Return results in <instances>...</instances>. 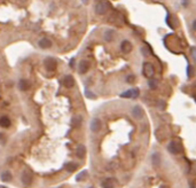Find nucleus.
<instances>
[{
    "label": "nucleus",
    "mask_w": 196,
    "mask_h": 188,
    "mask_svg": "<svg viewBox=\"0 0 196 188\" xmlns=\"http://www.w3.org/2000/svg\"><path fill=\"white\" fill-rule=\"evenodd\" d=\"M110 8V4L108 1H99L95 6V12L99 15H105Z\"/></svg>",
    "instance_id": "nucleus-1"
},
{
    "label": "nucleus",
    "mask_w": 196,
    "mask_h": 188,
    "mask_svg": "<svg viewBox=\"0 0 196 188\" xmlns=\"http://www.w3.org/2000/svg\"><path fill=\"white\" fill-rule=\"evenodd\" d=\"M142 72H144V75L147 77V78H153V76H154V74H155V68L154 66L151 64V63H149V62H146L144 64V69H142Z\"/></svg>",
    "instance_id": "nucleus-2"
},
{
    "label": "nucleus",
    "mask_w": 196,
    "mask_h": 188,
    "mask_svg": "<svg viewBox=\"0 0 196 188\" xmlns=\"http://www.w3.org/2000/svg\"><path fill=\"white\" fill-rule=\"evenodd\" d=\"M44 66L46 68V70L48 71H54L57 67V62L55 61V59L53 57H46L44 61Z\"/></svg>",
    "instance_id": "nucleus-3"
},
{
    "label": "nucleus",
    "mask_w": 196,
    "mask_h": 188,
    "mask_svg": "<svg viewBox=\"0 0 196 188\" xmlns=\"http://www.w3.org/2000/svg\"><path fill=\"white\" fill-rule=\"evenodd\" d=\"M168 150L170 151L171 154L177 155V154H179L181 151V146H180V143L178 141H171L169 143V146H168Z\"/></svg>",
    "instance_id": "nucleus-4"
},
{
    "label": "nucleus",
    "mask_w": 196,
    "mask_h": 188,
    "mask_svg": "<svg viewBox=\"0 0 196 188\" xmlns=\"http://www.w3.org/2000/svg\"><path fill=\"white\" fill-rule=\"evenodd\" d=\"M139 94H140V91H139V88L134 87V88H131V90H129V91H126V92L122 93V94H120V96H122V98H130V99H137V98L139 96Z\"/></svg>",
    "instance_id": "nucleus-5"
},
{
    "label": "nucleus",
    "mask_w": 196,
    "mask_h": 188,
    "mask_svg": "<svg viewBox=\"0 0 196 188\" xmlns=\"http://www.w3.org/2000/svg\"><path fill=\"white\" fill-rule=\"evenodd\" d=\"M132 116L135 118V119H141L144 117V110L140 106H135V107L132 109Z\"/></svg>",
    "instance_id": "nucleus-6"
},
{
    "label": "nucleus",
    "mask_w": 196,
    "mask_h": 188,
    "mask_svg": "<svg viewBox=\"0 0 196 188\" xmlns=\"http://www.w3.org/2000/svg\"><path fill=\"white\" fill-rule=\"evenodd\" d=\"M90 126H91V130L93 131V132H99V131L101 130L102 124H101V121H100L99 118H93V119L91 121Z\"/></svg>",
    "instance_id": "nucleus-7"
},
{
    "label": "nucleus",
    "mask_w": 196,
    "mask_h": 188,
    "mask_svg": "<svg viewBox=\"0 0 196 188\" xmlns=\"http://www.w3.org/2000/svg\"><path fill=\"white\" fill-rule=\"evenodd\" d=\"M132 48H133V46H132V44H131L129 40L122 41V44H120V49H122L123 53L129 54L131 51H132Z\"/></svg>",
    "instance_id": "nucleus-8"
},
{
    "label": "nucleus",
    "mask_w": 196,
    "mask_h": 188,
    "mask_svg": "<svg viewBox=\"0 0 196 188\" xmlns=\"http://www.w3.org/2000/svg\"><path fill=\"white\" fill-rule=\"evenodd\" d=\"M63 85H64L67 88L74 87V85H75V79H74V77L70 76V75L64 76V78H63Z\"/></svg>",
    "instance_id": "nucleus-9"
},
{
    "label": "nucleus",
    "mask_w": 196,
    "mask_h": 188,
    "mask_svg": "<svg viewBox=\"0 0 196 188\" xmlns=\"http://www.w3.org/2000/svg\"><path fill=\"white\" fill-rule=\"evenodd\" d=\"M22 182L25 186L31 185V182H32V175L30 172H28V171H24L23 175H22Z\"/></svg>",
    "instance_id": "nucleus-10"
},
{
    "label": "nucleus",
    "mask_w": 196,
    "mask_h": 188,
    "mask_svg": "<svg viewBox=\"0 0 196 188\" xmlns=\"http://www.w3.org/2000/svg\"><path fill=\"white\" fill-rule=\"evenodd\" d=\"M90 69V62L86 61V60H83L80 63H79V72L80 74H86Z\"/></svg>",
    "instance_id": "nucleus-11"
},
{
    "label": "nucleus",
    "mask_w": 196,
    "mask_h": 188,
    "mask_svg": "<svg viewBox=\"0 0 196 188\" xmlns=\"http://www.w3.org/2000/svg\"><path fill=\"white\" fill-rule=\"evenodd\" d=\"M76 155H77V157H79V158H84L85 155H86V148H85V146H83V145L78 146L77 150H76Z\"/></svg>",
    "instance_id": "nucleus-12"
},
{
    "label": "nucleus",
    "mask_w": 196,
    "mask_h": 188,
    "mask_svg": "<svg viewBox=\"0 0 196 188\" xmlns=\"http://www.w3.org/2000/svg\"><path fill=\"white\" fill-rule=\"evenodd\" d=\"M39 46L41 48H50L52 47V41L47 38H42L39 40Z\"/></svg>",
    "instance_id": "nucleus-13"
},
{
    "label": "nucleus",
    "mask_w": 196,
    "mask_h": 188,
    "mask_svg": "<svg viewBox=\"0 0 196 188\" xmlns=\"http://www.w3.org/2000/svg\"><path fill=\"white\" fill-rule=\"evenodd\" d=\"M115 184H116V181H115L114 179L108 178V179H105V181L102 182V187L103 188H114Z\"/></svg>",
    "instance_id": "nucleus-14"
},
{
    "label": "nucleus",
    "mask_w": 196,
    "mask_h": 188,
    "mask_svg": "<svg viewBox=\"0 0 196 188\" xmlns=\"http://www.w3.org/2000/svg\"><path fill=\"white\" fill-rule=\"evenodd\" d=\"M18 87H20L21 91H28V90L30 88V84H29V81H25V79H21L20 83H18Z\"/></svg>",
    "instance_id": "nucleus-15"
},
{
    "label": "nucleus",
    "mask_w": 196,
    "mask_h": 188,
    "mask_svg": "<svg viewBox=\"0 0 196 188\" xmlns=\"http://www.w3.org/2000/svg\"><path fill=\"white\" fill-rule=\"evenodd\" d=\"M151 163H153V165H154L155 168H158V166H159V164H161V156H159V154L155 153V154L151 156Z\"/></svg>",
    "instance_id": "nucleus-16"
},
{
    "label": "nucleus",
    "mask_w": 196,
    "mask_h": 188,
    "mask_svg": "<svg viewBox=\"0 0 196 188\" xmlns=\"http://www.w3.org/2000/svg\"><path fill=\"white\" fill-rule=\"evenodd\" d=\"M81 122H83V118L80 117V116H76V117H74L72 118V126L75 127V129H78L80 127V125H81Z\"/></svg>",
    "instance_id": "nucleus-17"
},
{
    "label": "nucleus",
    "mask_w": 196,
    "mask_h": 188,
    "mask_svg": "<svg viewBox=\"0 0 196 188\" xmlns=\"http://www.w3.org/2000/svg\"><path fill=\"white\" fill-rule=\"evenodd\" d=\"M114 37H115V32H114V30H107L105 32V39L107 41H111L114 39Z\"/></svg>",
    "instance_id": "nucleus-18"
},
{
    "label": "nucleus",
    "mask_w": 196,
    "mask_h": 188,
    "mask_svg": "<svg viewBox=\"0 0 196 188\" xmlns=\"http://www.w3.org/2000/svg\"><path fill=\"white\" fill-rule=\"evenodd\" d=\"M9 125H11V121H9L8 117L4 116V117L0 118V126H1V127H8Z\"/></svg>",
    "instance_id": "nucleus-19"
},
{
    "label": "nucleus",
    "mask_w": 196,
    "mask_h": 188,
    "mask_svg": "<svg viewBox=\"0 0 196 188\" xmlns=\"http://www.w3.org/2000/svg\"><path fill=\"white\" fill-rule=\"evenodd\" d=\"M65 168H67V170H68L69 172H74V171H76V170H77V168H78V164H76V163L71 162V163H68V164H65Z\"/></svg>",
    "instance_id": "nucleus-20"
},
{
    "label": "nucleus",
    "mask_w": 196,
    "mask_h": 188,
    "mask_svg": "<svg viewBox=\"0 0 196 188\" xmlns=\"http://www.w3.org/2000/svg\"><path fill=\"white\" fill-rule=\"evenodd\" d=\"M148 85H149V88H150V90H156L157 87H158V81L151 78V79L149 81V83H148Z\"/></svg>",
    "instance_id": "nucleus-21"
},
{
    "label": "nucleus",
    "mask_w": 196,
    "mask_h": 188,
    "mask_svg": "<svg viewBox=\"0 0 196 188\" xmlns=\"http://www.w3.org/2000/svg\"><path fill=\"white\" fill-rule=\"evenodd\" d=\"M12 179V175L9 171H5L2 175H1V180L2 181H9Z\"/></svg>",
    "instance_id": "nucleus-22"
},
{
    "label": "nucleus",
    "mask_w": 196,
    "mask_h": 188,
    "mask_svg": "<svg viewBox=\"0 0 196 188\" xmlns=\"http://www.w3.org/2000/svg\"><path fill=\"white\" fill-rule=\"evenodd\" d=\"M86 175H87V171H83V172H80L78 175H77V181H80V180H84L85 178H86Z\"/></svg>",
    "instance_id": "nucleus-23"
},
{
    "label": "nucleus",
    "mask_w": 196,
    "mask_h": 188,
    "mask_svg": "<svg viewBox=\"0 0 196 188\" xmlns=\"http://www.w3.org/2000/svg\"><path fill=\"white\" fill-rule=\"evenodd\" d=\"M157 108L163 111V110H165V108H166V103H165L164 101H158V102H157Z\"/></svg>",
    "instance_id": "nucleus-24"
},
{
    "label": "nucleus",
    "mask_w": 196,
    "mask_h": 188,
    "mask_svg": "<svg viewBox=\"0 0 196 188\" xmlns=\"http://www.w3.org/2000/svg\"><path fill=\"white\" fill-rule=\"evenodd\" d=\"M86 96H87V98H90V99H95V98H96L95 95H93V93L88 92V91H86Z\"/></svg>",
    "instance_id": "nucleus-25"
},
{
    "label": "nucleus",
    "mask_w": 196,
    "mask_h": 188,
    "mask_svg": "<svg viewBox=\"0 0 196 188\" xmlns=\"http://www.w3.org/2000/svg\"><path fill=\"white\" fill-rule=\"evenodd\" d=\"M134 81H135V77H134L133 75H130V76L127 77V81H129V83H133Z\"/></svg>",
    "instance_id": "nucleus-26"
},
{
    "label": "nucleus",
    "mask_w": 196,
    "mask_h": 188,
    "mask_svg": "<svg viewBox=\"0 0 196 188\" xmlns=\"http://www.w3.org/2000/svg\"><path fill=\"white\" fill-rule=\"evenodd\" d=\"M192 55H193V57H194V60L196 61V48H192Z\"/></svg>",
    "instance_id": "nucleus-27"
},
{
    "label": "nucleus",
    "mask_w": 196,
    "mask_h": 188,
    "mask_svg": "<svg viewBox=\"0 0 196 188\" xmlns=\"http://www.w3.org/2000/svg\"><path fill=\"white\" fill-rule=\"evenodd\" d=\"M193 29H194V30H196V20L194 21V23H193Z\"/></svg>",
    "instance_id": "nucleus-28"
},
{
    "label": "nucleus",
    "mask_w": 196,
    "mask_h": 188,
    "mask_svg": "<svg viewBox=\"0 0 196 188\" xmlns=\"http://www.w3.org/2000/svg\"><path fill=\"white\" fill-rule=\"evenodd\" d=\"M161 188H168V187H166V186H164V185H163V186H161Z\"/></svg>",
    "instance_id": "nucleus-29"
},
{
    "label": "nucleus",
    "mask_w": 196,
    "mask_h": 188,
    "mask_svg": "<svg viewBox=\"0 0 196 188\" xmlns=\"http://www.w3.org/2000/svg\"><path fill=\"white\" fill-rule=\"evenodd\" d=\"M195 100H196V96H195Z\"/></svg>",
    "instance_id": "nucleus-30"
},
{
    "label": "nucleus",
    "mask_w": 196,
    "mask_h": 188,
    "mask_svg": "<svg viewBox=\"0 0 196 188\" xmlns=\"http://www.w3.org/2000/svg\"><path fill=\"white\" fill-rule=\"evenodd\" d=\"M60 188H62V187H60Z\"/></svg>",
    "instance_id": "nucleus-31"
},
{
    "label": "nucleus",
    "mask_w": 196,
    "mask_h": 188,
    "mask_svg": "<svg viewBox=\"0 0 196 188\" xmlns=\"http://www.w3.org/2000/svg\"><path fill=\"white\" fill-rule=\"evenodd\" d=\"M91 188H92V187H91Z\"/></svg>",
    "instance_id": "nucleus-32"
}]
</instances>
